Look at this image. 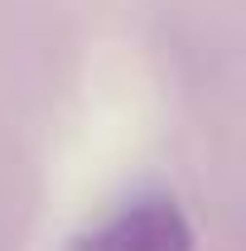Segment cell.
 I'll use <instances>...</instances> for the list:
<instances>
[{
  "label": "cell",
  "mask_w": 246,
  "mask_h": 251,
  "mask_svg": "<svg viewBox=\"0 0 246 251\" xmlns=\"http://www.w3.org/2000/svg\"><path fill=\"white\" fill-rule=\"evenodd\" d=\"M77 251H193V232L174 203L154 198L97 227L92 237H82Z\"/></svg>",
  "instance_id": "cell-1"
}]
</instances>
